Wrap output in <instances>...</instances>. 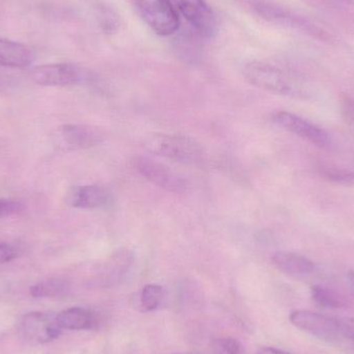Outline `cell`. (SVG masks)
Instances as JSON below:
<instances>
[{"mask_svg":"<svg viewBox=\"0 0 354 354\" xmlns=\"http://www.w3.org/2000/svg\"><path fill=\"white\" fill-rule=\"evenodd\" d=\"M243 76L250 84L268 93L286 97H299L303 87L290 73L274 64L253 62L243 68Z\"/></svg>","mask_w":354,"mask_h":354,"instance_id":"1","label":"cell"},{"mask_svg":"<svg viewBox=\"0 0 354 354\" xmlns=\"http://www.w3.org/2000/svg\"><path fill=\"white\" fill-rule=\"evenodd\" d=\"M247 3L254 12H257L266 21L293 29V30L301 31L320 41H328L330 39L328 31L324 30L309 19L278 6L274 2L268 0H247Z\"/></svg>","mask_w":354,"mask_h":354,"instance_id":"2","label":"cell"},{"mask_svg":"<svg viewBox=\"0 0 354 354\" xmlns=\"http://www.w3.org/2000/svg\"><path fill=\"white\" fill-rule=\"evenodd\" d=\"M145 147L153 155L183 164L196 163L203 153L200 143L185 135H153L145 140Z\"/></svg>","mask_w":354,"mask_h":354,"instance_id":"3","label":"cell"},{"mask_svg":"<svg viewBox=\"0 0 354 354\" xmlns=\"http://www.w3.org/2000/svg\"><path fill=\"white\" fill-rule=\"evenodd\" d=\"M142 20L159 35H174L179 28V17L170 0H131Z\"/></svg>","mask_w":354,"mask_h":354,"instance_id":"4","label":"cell"},{"mask_svg":"<svg viewBox=\"0 0 354 354\" xmlns=\"http://www.w3.org/2000/svg\"><path fill=\"white\" fill-rule=\"evenodd\" d=\"M31 78L41 86H70L91 82L93 75L77 64H52L33 68Z\"/></svg>","mask_w":354,"mask_h":354,"instance_id":"5","label":"cell"},{"mask_svg":"<svg viewBox=\"0 0 354 354\" xmlns=\"http://www.w3.org/2000/svg\"><path fill=\"white\" fill-rule=\"evenodd\" d=\"M272 120L277 126L315 145L318 149H332L333 140L330 135L324 129L301 116L291 112L278 111L272 114Z\"/></svg>","mask_w":354,"mask_h":354,"instance_id":"6","label":"cell"},{"mask_svg":"<svg viewBox=\"0 0 354 354\" xmlns=\"http://www.w3.org/2000/svg\"><path fill=\"white\" fill-rule=\"evenodd\" d=\"M133 169L140 174L143 178L172 193H183L189 187L187 179L179 176L176 171L159 163L155 160L149 159L143 156H137L131 160Z\"/></svg>","mask_w":354,"mask_h":354,"instance_id":"7","label":"cell"},{"mask_svg":"<svg viewBox=\"0 0 354 354\" xmlns=\"http://www.w3.org/2000/svg\"><path fill=\"white\" fill-rule=\"evenodd\" d=\"M103 140L101 130L86 124H64L58 127L52 134L54 145L60 151H66L91 149L101 145Z\"/></svg>","mask_w":354,"mask_h":354,"instance_id":"8","label":"cell"},{"mask_svg":"<svg viewBox=\"0 0 354 354\" xmlns=\"http://www.w3.org/2000/svg\"><path fill=\"white\" fill-rule=\"evenodd\" d=\"M21 336L31 344H47L62 335L57 315L49 312H32L23 316L19 326Z\"/></svg>","mask_w":354,"mask_h":354,"instance_id":"9","label":"cell"},{"mask_svg":"<svg viewBox=\"0 0 354 354\" xmlns=\"http://www.w3.org/2000/svg\"><path fill=\"white\" fill-rule=\"evenodd\" d=\"M289 320L295 328L326 342H334L342 338L339 318L330 317L309 310L291 312Z\"/></svg>","mask_w":354,"mask_h":354,"instance_id":"10","label":"cell"},{"mask_svg":"<svg viewBox=\"0 0 354 354\" xmlns=\"http://www.w3.org/2000/svg\"><path fill=\"white\" fill-rule=\"evenodd\" d=\"M201 37L212 39L218 32L216 15L205 0H170Z\"/></svg>","mask_w":354,"mask_h":354,"instance_id":"11","label":"cell"},{"mask_svg":"<svg viewBox=\"0 0 354 354\" xmlns=\"http://www.w3.org/2000/svg\"><path fill=\"white\" fill-rule=\"evenodd\" d=\"M66 203L83 209H105L113 204L111 192L102 185H88L75 187L68 192Z\"/></svg>","mask_w":354,"mask_h":354,"instance_id":"12","label":"cell"},{"mask_svg":"<svg viewBox=\"0 0 354 354\" xmlns=\"http://www.w3.org/2000/svg\"><path fill=\"white\" fill-rule=\"evenodd\" d=\"M279 270L292 278L304 279L315 272V263L310 258L295 252L279 251L272 258Z\"/></svg>","mask_w":354,"mask_h":354,"instance_id":"13","label":"cell"},{"mask_svg":"<svg viewBox=\"0 0 354 354\" xmlns=\"http://www.w3.org/2000/svg\"><path fill=\"white\" fill-rule=\"evenodd\" d=\"M35 59L33 52L24 44L0 37V66L23 68Z\"/></svg>","mask_w":354,"mask_h":354,"instance_id":"14","label":"cell"},{"mask_svg":"<svg viewBox=\"0 0 354 354\" xmlns=\"http://www.w3.org/2000/svg\"><path fill=\"white\" fill-rule=\"evenodd\" d=\"M57 322L62 330H86L97 324L93 312L85 308L73 307L57 314Z\"/></svg>","mask_w":354,"mask_h":354,"instance_id":"15","label":"cell"},{"mask_svg":"<svg viewBox=\"0 0 354 354\" xmlns=\"http://www.w3.org/2000/svg\"><path fill=\"white\" fill-rule=\"evenodd\" d=\"M315 168L318 176L328 183L343 185H354V170L339 167L326 162H319L316 164Z\"/></svg>","mask_w":354,"mask_h":354,"instance_id":"16","label":"cell"},{"mask_svg":"<svg viewBox=\"0 0 354 354\" xmlns=\"http://www.w3.org/2000/svg\"><path fill=\"white\" fill-rule=\"evenodd\" d=\"M311 297L316 305L324 309H339L344 306V301L338 293L320 285L312 287Z\"/></svg>","mask_w":354,"mask_h":354,"instance_id":"17","label":"cell"},{"mask_svg":"<svg viewBox=\"0 0 354 354\" xmlns=\"http://www.w3.org/2000/svg\"><path fill=\"white\" fill-rule=\"evenodd\" d=\"M68 290V283L64 279L54 278L41 281L31 287L30 293L35 297H53L64 295Z\"/></svg>","mask_w":354,"mask_h":354,"instance_id":"18","label":"cell"},{"mask_svg":"<svg viewBox=\"0 0 354 354\" xmlns=\"http://www.w3.org/2000/svg\"><path fill=\"white\" fill-rule=\"evenodd\" d=\"M163 297V288L160 285L149 284L142 289L140 303L142 309L147 312L153 311L159 307Z\"/></svg>","mask_w":354,"mask_h":354,"instance_id":"19","label":"cell"},{"mask_svg":"<svg viewBox=\"0 0 354 354\" xmlns=\"http://www.w3.org/2000/svg\"><path fill=\"white\" fill-rule=\"evenodd\" d=\"M212 351L216 354H241V346L233 338H218L212 342Z\"/></svg>","mask_w":354,"mask_h":354,"instance_id":"20","label":"cell"},{"mask_svg":"<svg viewBox=\"0 0 354 354\" xmlns=\"http://www.w3.org/2000/svg\"><path fill=\"white\" fill-rule=\"evenodd\" d=\"M341 110L345 120L354 127V97L343 95L341 99Z\"/></svg>","mask_w":354,"mask_h":354,"instance_id":"21","label":"cell"},{"mask_svg":"<svg viewBox=\"0 0 354 354\" xmlns=\"http://www.w3.org/2000/svg\"><path fill=\"white\" fill-rule=\"evenodd\" d=\"M19 256L18 250L10 243H0V264L16 259Z\"/></svg>","mask_w":354,"mask_h":354,"instance_id":"22","label":"cell"},{"mask_svg":"<svg viewBox=\"0 0 354 354\" xmlns=\"http://www.w3.org/2000/svg\"><path fill=\"white\" fill-rule=\"evenodd\" d=\"M21 204L12 200L0 199V218L12 216L20 212Z\"/></svg>","mask_w":354,"mask_h":354,"instance_id":"23","label":"cell"},{"mask_svg":"<svg viewBox=\"0 0 354 354\" xmlns=\"http://www.w3.org/2000/svg\"><path fill=\"white\" fill-rule=\"evenodd\" d=\"M341 336L354 342V317L339 318Z\"/></svg>","mask_w":354,"mask_h":354,"instance_id":"24","label":"cell"},{"mask_svg":"<svg viewBox=\"0 0 354 354\" xmlns=\"http://www.w3.org/2000/svg\"><path fill=\"white\" fill-rule=\"evenodd\" d=\"M257 354H288L280 349L274 348V347H262L258 351Z\"/></svg>","mask_w":354,"mask_h":354,"instance_id":"25","label":"cell"},{"mask_svg":"<svg viewBox=\"0 0 354 354\" xmlns=\"http://www.w3.org/2000/svg\"><path fill=\"white\" fill-rule=\"evenodd\" d=\"M347 284H348L351 293L354 295V270H351L347 274Z\"/></svg>","mask_w":354,"mask_h":354,"instance_id":"26","label":"cell"}]
</instances>
